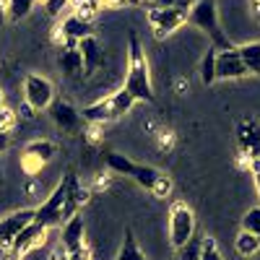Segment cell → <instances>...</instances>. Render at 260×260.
<instances>
[{
  "label": "cell",
  "mask_w": 260,
  "mask_h": 260,
  "mask_svg": "<svg viewBox=\"0 0 260 260\" xmlns=\"http://www.w3.org/2000/svg\"><path fill=\"white\" fill-rule=\"evenodd\" d=\"M81 120L91 122V125H104V122H112V120H120V117L115 112L112 99L107 96V99H99V102H94L89 107H83V110H81Z\"/></svg>",
  "instance_id": "cell-16"
},
{
  "label": "cell",
  "mask_w": 260,
  "mask_h": 260,
  "mask_svg": "<svg viewBox=\"0 0 260 260\" xmlns=\"http://www.w3.org/2000/svg\"><path fill=\"white\" fill-rule=\"evenodd\" d=\"M86 203H89V190L81 187L78 177L73 172H68V198H65V208H62V221H68L71 216H76L78 208Z\"/></svg>",
  "instance_id": "cell-15"
},
{
  "label": "cell",
  "mask_w": 260,
  "mask_h": 260,
  "mask_svg": "<svg viewBox=\"0 0 260 260\" xmlns=\"http://www.w3.org/2000/svg\"><path fill=\"white\" fill-rule=\"evenodd\" d=\"M60 34L65 37V42H68L65 47H76L81 39H86V37L94 34V24H91L89 18H81L78 13H71V16L60 24Z\"/></svg>",
  "instance_id": "cell-13"
},
{
  "label": "cell",
  "mask_w": 260,
  "mask_h": 260,
  "mask_svg": "<svg viewBox=\"0 0 260 260\" xmlns=\"http://www.w3.org/2000/svg\"><path fill=\"white\" fill-rule=\"evenodd\" d=\"M237 52H240L247 73L260 76V42H247V45H240V47H237Z\"/></svg>",
  "instance_id": "cell-20"
},
{
  "label": "cell",
  "mask_w": 260,
  "mask_h": 260,
  "mask_svg": "<svg viewBox=\"0 0 260 260\" xmlns=\"http://www.w3.org/2000/svg\"><path fill=\"white\" fill-rule=\"evenodd\" d=\"M60 242H62V252L65 255L78 252L81 247H86V224H83V216L81 213L71 216V219L62 224Z\"/></svg>",
  "instance_id": "cell-11"
},
{
  "label": "cell",
  "mask_w": 260,
  "mask_h": 260,
  "mask_svg": "<svg viewBox=\"0 0 260 260\" xmlns=\"http://www.w3.org/2000/svg\"><path fill=\"white\" fill-rule=\"evenodd\" d=\"M86 3H99V0H86Z\"/></svg>",
  "instance_id": "cell-40"
},
{
  "label": "cell",
  "mask_w": 260,
  "mask_h": 260,
  "mask_svg": "<svg viewBox=\"0 0 260 260\" xmlns=\"http://www.w3.org/2000/svg\"><path fill=\"white\" fill-rule=\"evenodd\" d=\"M237 143H240V154L250 161L260 159V122L242 120L237 127Z\"/></svg>",
  "instance_id": "cell-8"
},
{
  "label": "cell",
  "mask_w": 260,
  "mask_h": 260,
  "mask_svg": "<svg viewBox=\"0 0 260 260\" xmlns=\"http://www.w3.org/2000/svg\"><path fill=\"white\" fill-rule=\"evenodd\" d=\"M107 167H110L112 172H117V175L130 177V175H133V169H136V161H133V159H127L125 154L110 151V154H107Z\"/></svg>",
  "instance_id": "cell-24"
},
{
  "label": "cell",
  "mask_w": 260,
  "mask_h": 260,
  "mask_svg": "<svg viewBox=\"0 0 260 260\" xmlns=\"http://www.w3.org/2000/svg\"><path fill=\"white\" fill-rule=\"evenodd\" d=\"M57 68L65 73V76H81L83 73V60H81V52L78 47H62L60 55H57Z\"/></svg>",
  "instance_id": "cell-17"
},
{
  "label": "cell",
  "mask_w": 260,
  "mask_h": 260,
  "mask_svg": "<svg viewBox=\"0 0 260 260\" xmlns=\"http://www.w3.org/2000/svg\"><path fill=\"white\" fill-rule=\"evenodd\" d=\"M8 146H11V130L0 133V154H3V151H8Z\"/></svg>",
  "instance_id": "cell-34"
},
{
  "label": "cell",
  "mask_w": 260,
  "mask_h": 260,
  "mask_svg": "<svg viewBox=\"0 0 260 260\" xmlns=\"http://www.w3.org/2000/svg\"><path fill=\"white\" fill-rule=\"evenodd\" d=\"M195 234V213L185 203H172L169 208V242L175 250L187 245Z\"/></svg>",
  "instance_id": "cell-4"
},
{
  "label": "cell",
  "mask_w": 260,
  "mask_h": 260,
  "mask_svg": "<svg viewBox=\"0 0 260 260\" xmlns=\"http://www.w3.org/2000/svg\"><path fill=\"white\" fill-rule=\"evenodd\" d=\"M24 102L31 104L37 112L47 110V107L55 102V86L47 78H42L37 73H29L24 78Z\"/></svg>",
  "instance_id": "cell-6"
},
{
  "label": "cell",
  "mask_w": 260,
  "mask_h": 260,
  "mask_svg": "<svg viewBox=\"0 0 260 260\" xmlns=\"http://www.w3.org/2000/svg\"><path fill=\"white\" fill-rule=\"evenodd\" d=\"M201 252H203V237L192 234V240H187V245L177 250V260H201Z\"/></svg>",
  "instance_id": "cell-26"
},
{
  "label": "cell",
  "mask_w": 260,
  "mask_h": 260,
  "mask_svg": "<svg viewBox=\"0 0 260 260\" xmlns=\"http://www.w3.org/2000/svg\"><path fill=\"white\" fill-rule=\"evenodd\" d=\"M68 3L71 0H42V6H45V11H47V16H60L62 13V8H68Z\"/></svg>",
  "instance_id": "cell-30"
},
{
  "label": "cell",
  "mask_w": 260,
  "mask_h": 260,
  "mask_svg": "<svg viewBox=\"0 0 260 260\" xmlns=\"http://www.w3.org/2000/svg\"><path fill=\"white\" fill-rule=\"evenodd\" d=\"M122 89L136 102H154V86H151V71L143 52V45L136 34L127 39V76Z\"/></svg>",
  "instance_id": "cell-1"
},
{
  "label": "cell",
  "mask_w": 260,
  "mask_h": 260,
  "mask_svg": "<svg viewBox=\"0 0 260 260\" xmlns=\"http://www.w3.org/2000/svg\"><path fill=\"white\" fill-rule=\"evenodd\" d=\"M245 76H250V73L245 68L240 52H237V47L216 52V81H237Z\"/></svg>",
  "instance_id": "cell-7"
},
{
  "label": "cell",
  "mask_w": 260,
  "mask_h": 260,
  "mask_svg": "<svg viewBox=\"0 0 260 260\" xmlns=\"http://www.w3.org/2000/svg\"><path fill=\"white\" fill-rule=\"evenodd\" d=\"M252 6H255V11H257V16H260V0H252Z\"/></svg>",
  "instance_id": "cell-37"
},
{
  "label": "cell",
  "mask_w": 260,
  "mask_h": 260,
  "mask_svg": "<svg viewBox=\"0 0 260 260\" xmlns=\"http://www.w3.org/2000/svg\"><path fill=\"white\" fill-rule=\"evenodd\" d=\"M201 260H224L219 247H216V240L213 237H203V252H201Z\"/></svg>",
  "instance_id": "cell-29"
},
{
  "label": "cell",
  "mask_w": 260,
  "mask_h": 260,
  "mask_svg": "<svg viewBox=\"0 0 260 260\" xmlns=\"http://www.w3.org/2000/svg\"><path fill=\"white\" fill-rule=\"evenodd\" d=\"M55 143L52 141H31V143H26V148H24V156L26 159H34L37 164H47L52 156H55Z\"/></svg>",
  "instance_id": "cell-18"
},
{
  "label": "cell",
  "mask_w": 260,
  "mask_h": 260,
  "mask_svg": "<svg viewBox=\"0 0 260 260\" xmlns=\"http://www.w3.org/2000/svg\"><path fill=\"white\" fill-rule=\"evenodd\" d=\"M115 260H148L146 252L138 247V240H136L133 229H125V240H122L120 252L115 255Z\"/></svg>",
  "instance_id": "cell-19"
},
{
  "label": "cell",
  "mask_w": 260,
  "mask_h": 260,
  "mask_svg": "<svg viewBox=\"0 0 260 260\" xmlns=\"http://www.w3.org/2000/svg\"><path fill=\"white\" fill-rule=\"evenodd\" d=\"M65 198H68V175H65L55 190L50 192V198L42 203L39 208H34V224L39 226H55V224H62V208H65Z\"/></svg>",
  "instance_id": "cell-3"
},
{
  "label": "cell",
  "mask_w": 260,
  "mask_h": 260,
  "mask_svg": "<svg viewBox=\"0 0 260 260\" xmlns=\"http://www.w3.org/2000/svg\"><path fill=\"white\" fill-rule=\"evenodd\" d=\"M242 229L250 232V234H255V237H260V206L250 208V211L242 216Z\"/></svg>",
  "instance_id": "cell-28"
},
{
  "label": "cell",
  "mask_w": 260,
  "mask_h": 260,
  "mask_svg": "<svg viewBox=\"0 0 260 260\" xmlns=\"http://www.w3.org/2000/svg\"><path fill=\"white\" fill-rule=\"evenodd\" d=\"M78 52H81V60H83V76H94L99 68H102V62H104V50L99 45V39L91 34V37H86L78 42Z\"/></svg>",
  "instance_id": "cell-14"
},
{
  "label": "cell",
  "mask_w": 260,
  "mask_h": 260,
  "mask_svg": "<svg viewBox=\"0 0 260 260\" xmlns=\"http://www.w3.org/2000/svg\"><path fill=\"white\" fill-rule=\"evenodd\" d=\"M187 24L201 29L213 50H229L234 47L232 39L226 37V31L221 29L219 21V11H216V0H192V6L187 8Z\"/></svg>",
  "instance_id": "cell-2"
},
{
  "label": "cell",
  "mask_w": 260,
  "mask_h": 260,
  "mask_svg": "<svg viewBox=\"0 0 260 260\" xmlns=\"http://www.w3.org/2000/svg\"><path fill=\"white\" fill-rule=\"evenodd\" d=\"M146 18H148V26L154 31V37L164 39V37L175 34L180 26L187 24V11L185 8H159V6H154V8H148Z\"/></svg>",
  "instance_id": "cell-5"
},
{
  "label": "cell",
  "mask_w": 260,
  "mask_h": 260,
  "mask_svg": "<svg viewBox=\"0 0 260 260\" xmlns=\"http://www.w3.org/2000/svg\"><path fill=\"white\" fill-rule=\"evenodd\" d=\"M234 250H237L240 257H252L260 250V237H255V234L242 229L240 234H237V240H234Z\"/></svg>",
  "instance_id": "cell-23"
},
{
  "label": "cell",
  "mask_w": 260,
  "mask_h": 260,
  "mask_svg": "<svg viewBox=\"0 0 260 260\" xmlns=\"http://www.w3.org/2000/svg\"><path fill=\"white\" fill-rule=\"evenodd\" d=\"M216 52H219V50L211 47V50L203 55V60H201V83H203V86L216 83Z\"/></svg>",
  "instance_id": "cell-25"
},
{
  "label": "cell",
  "mask_w": 260,
  "mask_h": 260,
  "mask_svg": "<svg viewBox=\"0 0 260 260\" xmlns=\"http://www.w3.org/2000/svg\"><path fill=\"white\" fill-rule=\"evenodd\" d=\"M0 107H6V104H3V89H0Z\"/></svg>",
  "instance_id": "cell-38"
},
{
  "label": "cell",
  "mask_w": 260,
  "mask_h": 260,
  "mask_svg": "<svg viewBox=\"0 0 260 260\" xmlns=\"http://www.w3.org/2000/svg\"><path fill=\"white\" fill-rule=\"evenodd\" d=\"M50 117H52L55 127L62 130V133H76V130L81 127V110H76L71 102L55 99L50 104Z\"/></svg>",
  "instance_id": "cell-9"
},
{
  "label": "cell",
  "mask_w": 260,
  "mask_h": 260,
  "mask_svg": "<svg viewBox=\"0 0 260 260\" xmlns=\"http://www.w3.org/2000/svg\"><path fill=\"white\" fill-rule=\"evenodd\" d=\"M136 180V185H141L143 190H154L156 187V182H159V177H161V172L159 169H154V167H148V164H136V169H133V175H130Z\"/></svg>",
  "instance_id": "cell-21"
},
{
  "label": "cell",
  "mask_w": 260,
  "mask_h": 260,
  "mask_svg": "<svg viewBox=\"0 0 260 260\" xmlns=\"http://www.w3.org/2000/svg\"><path fill=\"white\" fill-rule=\"evenodd\" d=\"M110 99H112V104H115V112H117V117L127 115L130 110H133V104H136V99L130 96V94H127L125 89H120V91L110 94Z\"/></svg>",
  "instance_id": "cell-27"
},
{
  "label": "cell",
  "mask_w": 260,
  "mask_h": 260,
  "mask_svg": "<svg viewBox=\"0 0 260 260\" xmlns=\"http://www.w3.org/2000/svg\"><path fill=\"white\" fill-rule=\"evenodd\" d=\"M16 122V115L13 110H8V107H0V133H6V130H11Z\"/></svg>",
  "instance_id": "cell-32"
},
{
  "label": "cell",
  "mask_w": 260,
  "mask_h": 260,
  "mask_svg": "<svg viewBox=\"0 0 260 260\" xmlns=\"http://www.w3.org/2000/svg\"><path fill=\"white\" fill-rule=\"evenodd\" d=\"M34 112H37V110H34L31 104H26V102H24V104L18 107V115L24 117V120H31V117H34Z\"/></svg>",
  "instance_id": "cell-33"
},
{
  "label": "cell",
  "mask_w": 260,
  "mask_h": 260,
  "mask_svg": "<svg viewBox=\"0 0 260 260\" xmlns=\"http://www.w3.org/2000/svg\"><path fill=\"white\" fill-rule=\"evenodd\" d=\"M255 190H257V195H260V169L255 172Z\"/></svg>",
  "instance_id": "cell-36"
},
{
  "label": "cell",
  "mask_w": 260,
  "mask_h": 260,
  "mask_svg": "<svg viewBox=\"0 0 260 260\" xmlns=\"http://www.w3.org/2000/svg\"><path fill=\"white\" fill-rule=\"evenodd\" d=\"M34 221V208H21L0 219V245H11L21 229H26Z\"/></svg>",
  "instance_id": "cell-12"
},
{
  "label": "cell",
  "mask_w": 260,
  "mask_h": 260,
  "mask_svg": "<svg viewBox=\"0 0 260 260\" xmlns=\"http://www.w3.org/2000/svg\"><path fill=\"white\" fill-rule=\"evenodd\" d=\"M6 21H8V13H6V0H0V29H3Z\"/></svg>",
  "instance_id": "cell-35"
},
{
  "label": "cell",
  "mask_w": 260,
  "mask_h": 260,
  "mask_svg": "<svg viewBox=\"0 0 260 260\" xmlns=\"http://www.w3.org/2000/svg\"><path fill=\"white\" fill-rule=\"evenodd\" d=\"M0 177H3V161H0Z\"/></svg>",
  "instance_id": "cell-39"
},
{
  "label": "cell",
  "mask_w": 260,
  "mask_h": 260,
  "mask_svg": "<svg viewBox=\"0 0 260 260\" xmlns=\"http://www.w3.org/2000/svg\"><path fill=\"white\" fill-rule=\"evenodd\" d=\"M172 192V180L169 177H159V182H156V187L151 190V195H154V198H167V195Z\"/></svg>",
  "instance_id": "cell-31"
},
{
  "label": "cell",
  "mask_w": 260,
  "mask_h": 260,
  "mask_svg": "<svg viewBox=\"0 0 260 260\" xmlns=\"http://www.w3.org/2000/svg\"><path fill=\"white\" fill-rule=\"evenodd\" d=\"M39 3V0H6V13H8V21H13V24H18V21H24L34 6Z\"/></svg>",
  "instance_id": "cell-22"
},
{
  "label": "cell",
  "mask_w": 260,
  "mask_h": 260,
  "mask_svg": "<svg viewBox=\"0 0 260 260\" xmlns=\"http://www.w3.org/2000/svg\"><path fill=\"white\" fill-rule=\"evenodd\" d=\"M45 234H47V229H45V226H39V224H34V221H31L26 229H21V232L16 234V240L8 245L11 257H13V260H18L21 255H26L29 250L39 247L42 242H45Z\"/></svg>",
  "instance_id": "cell-10"
}]
</instances>
